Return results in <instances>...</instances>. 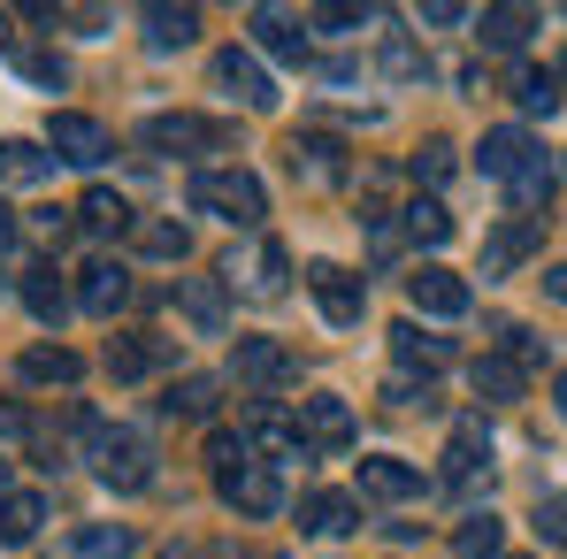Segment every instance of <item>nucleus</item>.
Wrapping results in <instances>:
<instances>
[{
  "mask_svg": "<svg viewBox=\"0 0 567 559\" xmlns=\"http://www.w3.org/2000/svg\"><path fill=\"white\" fill-rule=\"evenodd\" d=\"M560 85H567V62H560Z\"/></svg>",
  "mask_w": 567,
  "mask_h": 559,
  "instance_id": "603ef678",
  "label": "nucleus"
},
{
  "mask_svg": "<svg viewBox=\"0 0 567 559\" xmlns=\"http://www.w3.org/2000/svg\"><path fill=\"white\" fill-rule=\"evenodd\" d=\"M468 383H475V398H491V406L522 398V369H514V361H498V353H483V361L468 369Z\"/></svg>",
  "mask_w": 567,
  "mask_h": 559,
  "instance_id": "72a5a7b5",
  "label": "nucleus"
},
{
  "mask_svg": "<svg viewBox=\"0 0 567 559\" xmlns=\"http://www.w3.org/2000/svg\"><path fill=\"white\" fill-rule=\"evenodd\" d=\"M238 375H246V383H291L299 361L284 353L277 338H238Z\"/></svg>",
  "mask_w": 567,
  "mask_h": 559,
  "instance_id": "412c9836",
  "label": "nucleus"
},
{
  "mask_svg": "<svg viewBox=\"0 0 567 559\" xmlns=\"http://www.w3.org/2000/svg\"><path fill=\"white\" fill-rule=\"evenodd\" d=\"M16 375H23V383H78L85 361H78L70 345H31V353L16 361Z\"/></svg>",
  "mask_w": 567,
  "mask_h": 559,
  "instance_id": "7c9ffc66",
  "label": "nucleus"
},
{
  "mask_svg": "<svg viewBox=\"0 0 567 559\" xmlns=\"http://www.w3.org/2000/svg\"><path fill=\"white\" fill-rule=\"evenodd\" d=\"M299 529H307V537H353V529H361V498H346V490H307V498H299Z\"/></svg>",
  "mask_w": 567,
  "mask_h": 559,
  "instance_id": "dca6fc26",
  "label": "nucleus"
},
{
  "mask_svg": "<svg viewBox=\"0 0 567 559\" xmlns=\"http://www.w3.org/2000/svg\"><path fill=\"white\" fill-rule=\"evenodd\" d=\"M377 70L391 77V85H422V77H430V54H422L406 31H391V39H383V54H377Z\"/></svg>",
  "mask_w": 567,
  "mask_h": 559,
  "instance_id": "473e14b6",
  "label": "nucleus"
},
{
  "mask_svg": "<svg viewBox=\"0 0 567 559\" xmlns=\"http://www.w3.org/2000/svg\"><path fill=\"white\" fill-rule=\"evenodd\" d=\"M553 398H560V414H567V369H560V383H553Z\"/></svg>",
  "mask_w": 567,
  "mask_h": 559,
  "instance_id": "3c124183",
  "label": "nucleus"
},
{
  "mask_svg": "<svg viewBox=\"0 0 567 559\" xmlns=\"http://www.w3.org/2000/svg\"><path fill=\"white\" fill-rule=\"evenodd\" d=\"M131 552H138V537L123 521H93V529L70 537V559H131Z\"/></svg>",
  "mask_w": 567,
  "mask_h": 559,
  "instance_id": "2f4dec72",
  "label": "nucleus"
},
{
  "mask_svg": "<svg viewBox=\"0 0 567 559\" xmlns=\"http://www.w3.org/2000/svg\"><path fill=\"white\" fill-rule=\"evenodd\" d=\"M23 307H31L39 322H62V314H70V299H62L54 269H23Z\"/></svg>",
  "mask_w": 567,
  "mask_h": 559,
  "instance_id": "c9c22d12",
  "label": "nucleus"
},
{
  "mask_svg": "<svg viewBox=\"0 0 567 559\" xmlns=\"http://www.w3.org/2000/svg\"><path fill=\"white\" fill-rule=\"evenodd\" d=\"M537 537H545V545H560V552H567V490H553V498L537 506Z\"/></svg>",
  "mask_w": 567,
  "mask_h": 559,
  "instance_id": "37998d69",
  "label": "nucleus"
},
{
  "mask_svg": "<svg viewBox=\"0 0 567 559\" xmlns=\"http://www.w3.org/2000/svg\"><path fill=\"white\" fill-rule=\"evenodd\" d=\"M78 437H85V460L100 467L107 490H146V483H154V445H146L138 429H115V422H100V414H78Z\"/></svg>",
  "mask_w": 567,
  "mask_h": 559,
  "instance_id": "f257e3e1",
  "label": "nucleus"
},
{
  "mask_svg": "<svg viewBox=\"0 0 567 559\" xmlns=\"http://www.w3.org/2000/svg\"><path fill=\"white\" fill-rule=\"evenodd\" d=\"M215 490H223V506H230V514H246V521H269V514L284 506V483H277V467H269V460L223 467V475H215Z\"/></svg>",
  "mask_w": 567,
  "mask_h": 559,
  "instance_id": "39448f33",
  "label": "nucleus"
},
{
  "mask_svg": "<svg viewBox=\"0 0 567 559\" xmlns=\"http://www.w3.org/2000/svg\"><path fill=\"white\" fill-rule=\"evenodd\" d=\"M47 154L54 162H70V169H100L115 146H107V131H100L93 115H78V107H62L54 123H47Z\"/></svg>",
  "mask_w": 567,
  "mask_h": 559,
  "instance_id": "6e6552de",
  "label": "nucleus"
},
{
  "mask_svg": "<svg viewBox=\"0 0 567 559\" xmlns=\"http://www.w3.org/2000/svg\"><path fill=\"white\" fill-rule=\"evenodd\" d=\"M545 299H560V307H567V261H553V269H545Z\"/></svg>",
  "mask_w": 567,
  "mask_h": 559,
  "instance_id": "09e8293b",
  "label": "nucleus"
},
{
  "mask_svg": "<svg viewBox=\"0 0 567 559\" xmlns=\"http://www.w3.org/2000/svg\"><path fill=\"white\" fill-rule=\"evenodd\" d=\"M246 31H254L261 54H277V62H307V31H299L291 8H269V0H261V8L246 15Z\"/></svg>",
  "mask_w": 567,
  "mask_h": 559,
  "instance_id": "f3484780",
  "label": "nucleus"
},
{
  "mask_svg": "<svg viewBox=\"0 0 567 559\" xmlns=\"http://www.w3.org/2000/svg\"><path fill=\"white\" fill-rule=\"evenodd\" d=\"M138 23H146V46L154 54H177V46L199 39V8H146Z\"/></svg>",
  "mask_w": 567,
  "mask_h": 559,
  "instance_id": "b1692460",
  "label": "nucleus"
},
{
  "mask_svg": "<svg viewBox=\"0 0 567 559\" xmlns=\"http://www.w3.org/2000/svg\"><path fill=\"white\" fill-rule=\"evenodd\" d=\"M162 361H169L162 338H115V345H107V375H115V383H138L146 369H162Z\"/></svg>",
  "mask_w": 567,
  "mask_h": 559,
  "instance_id": "bb28decb",
  "label": "nucleus"
},
{
  "mask_svg": "<svg viewBox=\"0 0 567 559\" xmlns=\"http://www.w3.org/2000/svg\"><path fill=\"white\" fill-rule=\"evenodd\" d=\"M246 445H261L269 467L277 460H315V445L299 437V414H284V406H254V414H246Z\"/></svg>",
  "mask_w": 567,
  "mask_h": 559,
  "instance_id": "4468645a",
  "label": "nucleus"
},
{
  "mask_svg": "<svg viewBox=\"0 0 567 559\" xmlns=\"http://www.w3.org/2000/svg\"><path fill=\"white\" fill-rule=\"evenodd\" d=\"M391 353H399V361H406V369H453V338H430V330H422V322H399V330H391Z\"/></svg>",
  "mask_w": 567,
  "mask_h": 559,
  "instance_id": "5701e85b",
  "label": "nucleus"
},
{
  "mask_svg": "<svg viewBox=\"0 0 567 559\" xmlns=\"http://www.w3.org/2000/svg\"><path fill=\"white\" fill-rule=\"evenodd\" d=\"M47 521V498L39 490H0V545H31Z\"/></svg>",
  "mask_w": 567,
  "mask_h": 559,
  "instance_id": "393cba45",
  "label": "nucleus"
},
{
  "mask_svg": "<svg viewBox=\"0 0 567 559\" xmlns=\"http://www.w3.org/2000/svg\"><path fill=\"white\" fill-rule=\"evenodd\" d=\"M475 483H491V429H483V414H468L453 429V445H445V490H475Z\"/></svg>",
  "mask_w": 567,
  "mask_h": 559,
  "instance_id": "ddd939ff",
  "label": "nucleus"
},
{
  "mask_svg": "<svg viewBox=\"0 0 567 559\" xmlns=\"http://www.w3.org/2000/svg\"><path fill=\"white\" fill-rule=\"evenodd\" d=\"M207 460H215V475H223V467H246V460H254L246 429H238V437H230V429H207Z\"/></svg>",
  "mask_w": 567,
  "mask_h": 559,
  "instance_id": "ea45409f",
  "label": "nucleus"
},
{
  "mask_svg": "<svg viewBox=\"0 0 567 559\" xmlns=\"http://www.w3.org/2000/svg\"><path fill=\"white\" fill-rule=\"evenodd\" d=\"M307 23H315V31H330V39H346V31H361V23H369V8H315Z\"/></svg>",
  "mask_w": 567,
  "mask_h": 559,
  "instance_id": "c03bdc74",
  "label": "nucleus"
},
{
  "mask_svg": "<svg viewBox=\"0 0 567 559\" xmlns=\"http://www.w3.org/2000/svg\"><path fill=\"white\" fill-rule=\"evenodd\" d=\"M537 246H545V215H506V222L483 238V277H514Z\"/></svg>",
  "mask_w": 567,
  "mask_h": 559,
  "instance_id": "1a4fd4ad",
  "label": "nucleus"
},
{
  "mask_svg": "<svg viewBox=\"0 0 567 559\" xmlns=\"http://www.w3.org/2000/svg\"><path fill=\"white\" fill-rule=\"evenodd\" d=\"M8 253H16V207L0 199V261H8Z\"/></svg>",
  "mask_w": 567,
  "mask_h": 559,
  "instance_id": "de8ad7c7",
  "label": "nucleus"
},
{
  "mask_svg": "<svg viewBox=\"0 0 567 559\" xmlns=\"http://www.w3.org/2000/svg\"><path fill=\"white\" fill-rule=\"evenodd\" d=\"M284 162H291V177H307V185H338V177H346V146L322 138V131H299V138L284 146Z\"/></svg>",
  "mask_w": 567,
  "mask_h": 559,
  "instance_id": "2eb2a0df",
  "label": "nucleus"
},
{
  "mask_svg": "<svg viewBox=\"0 0 567 559\" xmlns=\"http://www.w3.org/2000/svg\"><path fill=\"white\" fill-rule=\"evenodd\" d=\"M185 191H192L199 215H223V222H238V230H261V215H269V191H261L254 169H199Z\"/></svg>",
  "mask_w": 567,
  "mask_h": 559,
  "instance_id": "f03ea898",
  "label": "nucleus"
},
{
  "mask_svg": "<svg viewBox=\"0 0 567 559\" xmlns=\"http://www.w3.org/2000/svg\"><path fill=\"white\" fill-rule=\"evenodd\" d=\"M537 154H545V146H537L522 123H498V131H483V146H475V169H483L491 185H522Z\"/></svg>",
  "mask_w": 567,
  "mask_h": 559,
  "instance_id": "423d86ee",
  "label": "nucleus"
},
{
  "mask_svg": "<svg viewBox=\"0 0 567 559\" xmlns=\"http://www.w3.org/2000/svg\"><path fill=\"white\" fill-rule=\"evenodd\" d=\"M475 31H483V46L522 54V46H529V31H537V8H483V15H475Z\"/></svg>",
  "mask_w": 567,
  "mask_h": 559,
  "instance_id": "4be33fe9",
  "label": "nucleus"
},
{
  "mask_svg": "<svg viewBox=\"0 0 567 559\" xmlns=\"http://www.w3.org/2000/svg\"><path fill=\"white\" fill-rule=\"evenodd\" d=\"M406 307H414V314H430V322H461V314L475 307V291H468V277H453V269H437V261H430V269H414V277H406Z\"/></svg>",
  "mask_w": 567,
  "mask_h": 559,
  "instance_id": "0eeeda50",
  "label": "nucleus"
},
{
  "mask_svg": "<svg viewBox=\"0 0 567 559\" xmlns=\"http://www.w3.org/2000/svg\"><path fill=\"white\" fill-rule=\"evenodd\" d=\"M78 307H85V314H123V307H131V277H123L115 261H93V269L78 277Z\"/></svg>",
  "mask_w": 567,
  "mask_h": 559,
  "instance_id": "6ab92c4d",
  "label": "nucleus"
},
{
  "mask_svg": "<svg viewBox=\"0 0 567 559\" xmlns=\"http://www.w3.org/2000/svg\"><path fill=\"white\" fill-rule=\"evenodd\" d=\"M445 177H453V146H445V138H430V146L414 154V185H445Z\"/></svg>",
  "mask_w": 567,
  "mask_h": 559,
  "instance_id": "a19ab883",
  "label": "nucleus"
},
{
  "mask_svg": "<svg viewBox=\"0 0 567 559\" xmlns=\"http://www.w3.org/2000/svg\"><path fill=\"white\" fill-rule=\"evenodd\" d=\"M177 307H185V322L199 330V338H223V322H230L223 283H215V277H185V283H177Z\"/></svg>",
  "mask_w": 567,
  "mask_h": 559,
  "instance_id": "a211bd4d",
  "label": "nucleus"
},
{
  "mask_svg": "<svg viewBox=\"0 0 567 559\" xmlns=\"http://www.w3.org/2000/svg\"><path fill=\"white\" fill-rule=\"evenodd\" d=\"M514 100H522V115H553V107L567 100L560 70H537V62H522V70H514Z\"/></svg>",
  "mask_w": 567,
  "mask_h": 559,
  "instance_id": "c756f323",
  "label": "nucleus"
},
{
  "mask_svg": "<svg viewBox=\"0 0 567 559\" xmlns=\"http://www.w3.org/2000/svg\"><path fill=\"white\" fill-rule=\"evenodd\" d=\"M138 146L154 154H230V123H207V115H146L138 123Z\"/></svg>",
  "mask_w": 567,
  "mask_h": 559,
  "instance_id": "7ed1b4c3",
  "label": "nucleus"
},
{
  "mask_svg": "<svg viewBox=\"0 0 567 559\" xmlns=\"http://www.w3.org/2000/svg\"><path fill=\"white\" fill-rule=\"evenodd\" d=\"M78 222H85L93 238H123V230H138L123 191H85V199H78Z\"/></svg>",
  "mask_w": 567,
  "mask_h": 559,
  "instance_id": "cd10ccee",
  "label": "nucleus"
},
{
  "mask_svg": "<svg viewBox=\"0 0 567 559\" xmlns=\"http://www.w3.org/2000/svg\"><path fill=\"white\" fill-rule=\"evenodd\" d=\"M307 291H315V307H322L330 330H361V314H369V283L353 277V269L315 261V269H307Z\"/></svg>",
  "mask_w": 567,
  "mask_h": 559,
  "instance_id": "20e7f679",
  "label": "nucleus"
},
{
  "mask_svg": "<svg viewBox=\"0 0 567 559\" xmlns=\"http://www.w3.org/2000/svg\"><path fill=\"white\" fill-rule=\"evenodd\" d=\"M299 437H307L315 453H346V445H353V406H346L338 391L299 398Z\"/></svg>",
  "mask_w": 567,
  "mask_h": 559,
  "instance_id": "f8f14e48",
  "label": "nucleus"
},
{
  "mask_svg": "<svg viewBox=\"0 0 567 559\" xmlns=\"http://www.w3.org/2000/svg\"><path fill=\"white\" fill-rule=\"evenodd\" d=\"M162 559H199V552H192V545H169V552H162Z\"/></svg>",
  "mask_w": 567,
  "mask_h": 559,
  "instance_id": "8fccbe9b",
  "label": "nucleus"
},
{
  "mask_svg": "<svg viewBox=\"0 0 567 559\" xmlns=\"http://www.w3.org/2000/svg\"><path fill=\"white\" fill-rule=\"evenodd\" d=\"M16 70H23L39 93H62V85H70V62H62V54H47V46H23V54H16Z\"/></svg>",
  "mask_w": 567,
  "mask_h": 559,
  "instance_id": "58836bf2",
  "label": "nucleus"
},
{
  "mask_svg": "<svg viewBox=\"0 0 567 559\" xmlns=\"http://www.w3.org/2000/svg\"><path fill=\"white\" fill-rule=\"evenodd\" d=\"M0 437H31V414L23 406H0Z\"/></svg>",
  "mask_w": 567,
  "mask_h": 559,
  "instance_id": "49530a36",
  "label": "nucleus"
},
{
  "mask_svg": "<svg viewBox=\"0 0 567 559\" xmlns=\"http://www.w3.org/2000/svg\"><path fill=\"white\" fill-rule=\"evenodd\" d=\"M215 398H223V383H215V375H185V383H169V414H192V422H207V414H215Z\"/></svg>",
  "mask_w": 567,
  "mask_h": 559,
  "instance_id": "e433bc0d",
  "label": "nucleus"
},
{
  "mask_svg": "<svg viewBox=\"0 0 567 559\" xmlns=\"http://www.w3.org/2000/svg\"><path fill=\"white\" fill-rule=\"evenodd\" d=\"M215 93L238 100V107H254V115H261V107H277V85H269V70H261L246 46H223V54H215Z\"/></svg>",
  "mask_w": 567,
  "mask_h": 559,
  "instance_id": "9d476101",
  "label": "nucleus"
},
{
  "mask_svg": "<svg viewBox=\"0 0 567 559\" xmlns=\"http://www.w3.org/2000/svg\"><path fill=\"white\" fill-rule=\"evenodd\" d=\"M131 246H138V253H154V261H185V222H138V230H131Z\"/></svg>",
  "mask_w": 567,
  "mask_h": 559,
  "instance_id": "4c0bfd02",
  "label": "nucleus"
},
{
  "mask_svg": "<svg viewBox=\"0 0 567 559\" xmlns=\"http://www.w3.org/2000/svg\"><path fill=\"white\" fill-rule=\"evenodd\" d=\"M498 338H506V361H514V369H537V361H545V338H537V330H522V322H506Z\"/></svg>",
  "mask_w": 567,
  "mask_h": 559,
  "instance_id": "79ce46f5",
  "label": "nucleus"
},
{
  "mask_svg": "<svg viewBox=\"0 0 567 559\" xmlns=\"http://www.w3.org/2000/svg\"><path fill=\"white\" fill-rule=\"evenodd\" d=\"M453 552L461 559H506V521L483 506V514H468L461 529H453Z\"/></svg>",
  "mask_w": 567,
  "mask_h": 559,
  "instance_id": "a878e982",
  "label": "nucleus"
},
{
  "mask_svg": "<svg viewBox=\"0 0 567 559\" xmlns=\"http://www.w3.org/2000/svg\"><path fill=\"white\" fill-rule=\"evenodd\" d=\"M422 23H437V31H453V23H468V8H461V0H430V8H422Z\"/></svg>",
  "mask_w": 567,
  "mask_h": 559,
  "instance_id": "a18cd8bd",
  "label": "nucleus"
},
{
  "mask_svg": "<svg viewBox=\"0 0 567 559\" xmlns=\"http://www.w3.org/2000/svg\"><path fill=\"white\" fill-rule=\"evenodd\" d=\"M284 269H291V253H284L277 238H261L246 261H238V253L223 261V283H230V291H246V299H284Z\"/></svg>",
  "mask_w": 567,
  "mask_h": 559,
  "instance_id": "9b49d317",
  "label": "nucleus"
},
{
  "mask_svg": "<svg viewBox=\"0 0 567 559\" xmlns=\"http://www.w3.org/2000/svg\"><path fill=\"white\" fill-rule=\"evenodd\" d=\"M514 559H522V552H514Z\"/></svg>",
  "mask_w": 567,
  "mask_h": 559,
  "instance_id": "864d4df0",
  "label": "nucleus"
},
{
  "mask_svg": "<svg viewBox=\"0 0 567 559\" xmlns=\"http://www.w3.org/2000/svg\"><path fill=\"white\" fill-rule=\"evenodd\" d=\"M399 215H406V238H414V246H445V238H453V215H445V199H406Z\"/></svg>",
  "mask_w": 567,
  "mask_h": 559,
  "instance_id": "f704fd0d",
  "label": "nucleus"
},
{
  "mask_svg": "<svg viewBox=\"0 0 567 559\" xmlns=\"http://www.w3.org/2000/svg\"><path fill=\"white\" fill-rule=\"evenodd\" d=\"M361 490H369V498H422V467L391 460V453H369V460H361Z\"/></svg>",
  "mask_w": 567,
  "mask_h": 559,
  "instance_id": "aec40b11",
  "label": "nucleus"
},
{
  "mask_svg": "<svg viewBox=\"0 0 567 559\" xmlns=\"http://www.w3.org/2000/svg\"><path fill=\"white\" fill-rule=\"evenodd\" d=\"M0 177H8V185H47V177H54V154H47L39 138H8V146H0Z\"/></svg>",
  "mask_w": 567,
  "mask_h": 559,
  "instance_id": "c85d7f7f",
  "label": "nucleus"
}]
</instances>
